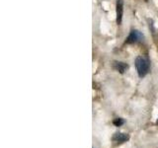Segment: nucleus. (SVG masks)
Returning <instances> with one entry per match:
<instances>
[{
	"label": "nucleus",
	"instance_id": "1",
	"mask_svg": "<svg viewBox=\"0 0 158 148\" xmlns=\"http://www.w3.org/2000/svg\"><path fill=\"white\" fill-rule=\"evenodd\" d=\"M135 68H136L138 77H139V78L145 77L148 74V72H149V69H150L149 58L146 57V56H137L135 58Z\"/></svg>",
	"mask_w": 158,
	"mask_h": 148
},
{
	"label": "nucleus",
	"instance_id": "7",
	"mask_svg": "<svg viewBox=\"0 0 158 148\" xmlns=\"http://www.w3.org/2000/svg\"><path fill=\"white\" fill-rule=\"evenodd\" d=\"M156 125H158V120H157V121H156Z\"/></svg>",
	"mask_w": 158,
	"mask_h": 148
},
{
	"label": "nucleus",
	"instance_id": "5",
	"mask_svg": "<svg viewBox=\"0 0 158 148\" xmlns=\"http://www.w3.org/2000/svg\"><path fill=\"white\" fill-rule=\"evenodd\" d=\"M113 67H114V69H116L117 71L123 74L128 69V64H127L125 62H122V61H114Z\"/></svg>",
	"mask_w": 158,
	"mask_h": 148
},
{
	"label": "nucleus",
	"instance_id": "4",
	"mask_svg": "<svg viewBox=\"0 0 158 148\" xmlns=\"http://www.w3.org/2000/svg\"><path fill=\"white\" fill-rule=\"evenodd\" d=\"M113 140L118 143H123L130 140V135L123 132H116L113 136Z\"/></svg>",
	"mask_w": 158,
	"mask_h": 148
},
{
	"label": "nucleus",
	"instance_id": "2",
	"mask_svg": "<svg viewBox=\"0 0 158 148\" xmlns=\"http://www.w3.org/2000/svg\"><path fill=\"white\" fill-rule=\"evenodd\" d=\"M144 39V36L143 34L137 30H131L130 35L127 38V43H141Z\"/></svg>",
	"mask_w": 158,
	"mask_h": 148
},
{
	"label": "nucleus",
	"instance_id": "6",
	"mask_svg": "<svg viewBox=\"0 0 158 148\" xmlns=\"http://www.w3.org/2000/svg\"><path fill=\"white\" fill-rule=\"evenodd\" d=\"M113 123H114V125L115 126H122L123 123H125V121L123 120V118L121 117H118V118H115V120L113 121Z\"/></svg>",
	"mask_w": 158,
	"mask_h": 148
},
{
	"label": "nucleus",
	"instance_id": "3",
	"mask_svg": "<svg viewBox=\"0 0 158 148\" xmlns=\"http://www.w3.org/2000/svg\"><path fill=\"white\" fill-rule=\"evenodd\" d=\"M117 24L121 25L123 21V0H117Z\"/></svg>",
	"mask_w": 158,
	"mask_h": 148
}]
</instances>
